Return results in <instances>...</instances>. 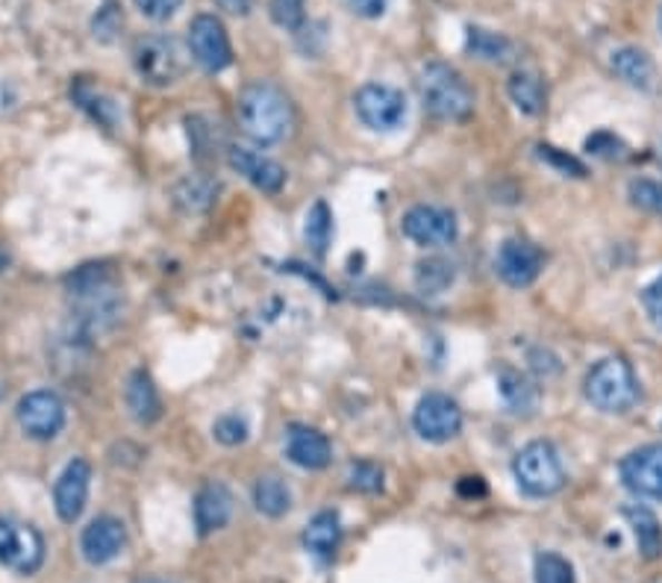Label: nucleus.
I'll return each mask as SVG.
<instances>
[{
    "instance_id": "obj_1",
    "label": "nucleus",
    "mask_w": 662,
    "mask_h": 583,
    "mask_svg": "<svg viewBox=\"0 0 662 583\" xmlns=\"http://www.w3.org/2000/svg\"><path fill=\"white\" fill-rule=\"evenodd\" d=\"M68 298H71V313L80 334L91 336L107 330L121 316V286L118 275L107 263H91V266L77 268L75 275H68Z\"/></svg>"
},
{
    "instance_id": "obj_2",
    "label": "nucleus",
    "mask_w": 662,
    "mask_h": 583,
    "mask_svg": "<svg viewBox=\"0 0 662 583\" xmlns=\"http://www.w3.org/2000/svg\"><path fill=\"white\" fill-rule=\"evenodd\" d=\"M236 112H239L241 134L263 148L283 142L295 127V109H292L289 95L268 80L245 86L239 92Z\"/></svg>"
},
{
    "instance_id": "obj_3",
    "label": "nucleus",
    "mask_w": 662,
    "mask_h": 583,
    "mask_svg": "<svg viewBox=\"0 0 662 583\" xmlns=\"http://www.w3.org/2000/svg\"><path fill=\"white\" fill-rule=\"evenodd\" d=\"M424 112L439 121H465L474 112V92L454 66L447 62H427L418 77Z\"/></svg>"
},
{
    "instance_id": "obj_4",
    "label": "nucleus",
    "mask_w": 662,
    "mask_h": 583,
    "mask_svg": "<svg viewBox=\"0 0 662 583\" xmlns=\"http://www.w3.org/2000/svg\"><path fill=\"white\" fill-rule=\"evenodd\" d=\"M583 392L595 409L621 416L639 404V377L624 357H604L589 368Z\"/></svg>"
},
{
    "instance_id": "obj_5",
    "label": "nucleus",
    "mask_w": 662,
    "mask_h": 583,
    "mask_svg": "<svg viewBox=\"0 0 662 583\" xmlns=\"http://www.w3.org/2000/svg\"><path fill=\"white\" fill-rule=\"evenodd\" d=\"M515 484L530 498H551L565 486V468L554 442L536 439L524 445L513 460Z\"/></svg>"
},
{
    "instance_id": "obj_6",
    "label": "nucleus",
    "mask_w": 662,
    "mask_h": 583,
    "mask_svg": "<svg viewBox=\"0 0 662 583\" xmlns=\"http://www.w3.org/2000/svg\"><path fill=\"white\" fill-rule=\"evenodd\" d=\"M132 62L145 83L171 86L186 75L189 53L182 50L175 36H148V39H139L132 50Z\"/></svg>"
},
{
    "instance_id": "obj_7",
    "label": "nucleus",
    "mask_w": 662,
    "mask_h": 583,
    "mask_svg": "<svg viewBox=\"0 0 662 583\" xmlns=\"http://www.w3.org/2000/svg\"><path fill=\"white\" fill-rule=\"evenodd\" d=\"M356 116L374 134H392L406 121V98L395 86L365 83L354 98Z\"/></svg>"
},
{
    "instance_id": "obj_8",
    "label": "nucleus",
    "mask_w": 662,
    "mask_h": 583,
    "mask_svg": "<svg viewBox=\"0 0 662 583\" xmlns=\"http://www.w3.org/2000/svg\"><path fill=\"white\" fill-rule=\"evenodd\" d=\"M413 427L422 439L433 442V445H442V442H451L463 431V409H460V404H456L451 395H445V392H427V395L415 404Z\"/></svg>"
},
{
    "instance_id": "obj_9",
    "label": "nucleus",
    "mask_w": 662,
    "mask_h": 583,
    "mask_svg": "<svg viewBox=\"0 0 662 583\" xmlns=\"http://www.w3.org/2000/svg\"><path fill=\"white\" fill-rule=\"evenodd\" d=\"M0 563L21 575H33L45 563V540L30 525H18L9 516H0Z\"/></svg>"
},
{
    "instance_id": "obj_10",
    "label": "nucleus",
    "mask_w": 662,
    "mask_h": 583,
    "mask_svg": "<svg viewBox=\"0 0 662 583\" xmlns=\"http://www.w3.org/2000/svg\"><path fill=\"white\" fill-rule=\"evenodd\" d=\"M18 425L30 439H53L66 427V401L50 389L30 392L18 401Z\"/></svg>"
},
{
    "instance_id": "obj_11",
    "label": "nucleus",
    "mask_w": 662,
    "mask_h": 583,
    "mask_svg": "<svg viewBox=\"0 0 662 583\" xmlns=\"http://www.w3.org/2000/svg\"><path fill=\"white\" fill-rule=\"evenodd\" d=\"M401 230L409 243L422 245V248H442V245L456 243L460 225L456 216L445 207H433V204H418L404 216Z\"/></svg>"
},
{
    "instance_id": "obj_12",
    "label": "nucleus",
    "mask_w": 662,
    "mask_h": 583,
    "mask_svg": "<svg viewBox=\"0 0 662 583\" xmlns=\"http://www.w3.org/2000/svg\"><path fill=\"white\" fill-rule=\"evenodd\" d=\"M189 53L204 71L218 75L233 62V48L227 30L216 16H198L189 24Z\"/></svg>"
},
{
    "instance_id": "obj_13",
    "label": "nucleus",
    "mask_w": 662,
    "mask_h": 583,
    "mask_svg": "<svg viewBox=\"0 0 662 583\" xmlns=\"http://www.w3.org/2000/svg\"><path fill=\"white\" fill-rule=\"evenodd\" d=\"M495 268L501 280L513 289H524V286L536 284L542 268H545V250L539 248L536 243L530 239H506L501 248H497Z\"/></svg>"
},
{
    "instance_id": "obj_14",
    "label": "nucleus",
    "mask_w": 662,
    "mask_h": 583,
    "mask_svg": "<svg viewBox=\"0 0 662 583\" xmlns=\"http://www.w3.org/2000/svg\"><path fill=\"white\" fill-rule=\"evenodd\" d=\"M621 481L639 498L662 501V442H651L642 448L630 451L621 460Z\"/></svg>"
},
{
    "instance_id": "obj_15",
    "label": "nucleus",
    "mask_w": 662,
    "mask_h": 583,
    "mask_svg": "<svg viewBox=\"0 0 662 583\" xmlns=\"http://www.w3.org/2000/svg\"><path fill=\"white\" fill-rule=\"evenodd\" d=\"M89 486H91V466L86 460H71L62 475H59L57 486H53V504H57L59 518L66 525H75L77 518L83 516L86 501H89Z\"/></svg>"
},
{
    "instance_id": "obj_16",
    "label": "nucleus",
    "mask_w": 662,
    "mask_h": 583,
    "mask_svg": "<svg viewBox=\"0 0 662 583\" xmlns=\"http://www.w3.org/2000/svg\"><path fill=\"white\" fill-rule=\"evenodd\" d=\"M127 545V527L116 516H98L89 522V527L80 536V551L83 560L91 566H107L125 551Z\"/></svg>"
},
{
    "instance_id": "obj_17",
    "label": "nucleus",
    "mask_w": 662,
    "mask_h": 583,
    "mask_svg": "<svg viewBox=\"0 0 662 583\" xmlns=\"http://www.w3.org/2000/svg\"><path fill=\"white\" fill-rule=\"evenodd\" d=\"M286 457L295 466L307 468V472H322L330 466L333 460V445L330 439L307 425H292L286 434Z\"/></svg>"
},
{
    "instance_id": "obj_18",
    "label": "nucleus",
    "mask_w": 662,
    "mask_h": 583,
    "mask_svg": "<svg viewBox=\"0 0 662 583\" xmlns=\"http://www.w3.org/2000/svg\"><path fill=\"white\" fill-rule=\"evenodd\" d=\"M233 516V495L224 484H216L209 481L198 490L195 495V525H198V534H216L221 531Z\"/></svg>"
},
{
    "instance_id": "obj_19",
    "label": "nucleus",
    "mask_w": 662,
    "mask_h": 583,
    "mask_svg": "<svg viewBox=\"0 0 662 583\" xmlns=\"http://www.w3.org/2000/svg\"><path fill=\"white\" fill-rule=\"evenodd\" d=\"M230 166L265 195H277L286 184V171H283L280 162H274L263 154H254V150L230 148Z\"/></svg>"
},
{
    "instance_id": "obj_20",
    "label": "nucleus",
    "mask_w": 662,
    "mask_h": 583,
    "mask_svg": "<svg viewBox=\"0 0 662 583\" xmlns=\"http://www.w3.org/2000/svg\"><path fill=\"white\" fill-rule=\"evenodd\" d=\"M497 389H501V398H504L506 409L513 416H533L539 409V401H542V389H539L536 381L510 366L497 372Z\"/></svg>"
},
{
    "instance_id": "obj_21",
    "label": "nucleus",
    "mask_w": 662,
    "mask_h": 583,
    "mask_svg": "<svg viewBox=\"0 0 662 583\" xmlns=\"http://www.w3.org/2000/svg\"><path fill=\"white\" fill-rule=\"evenodd\" d=\"M127 409H130V416L139 422V425H154L159 416H162V401H159V389L154 384V377L139 368V372H132L130 381H127V392H125Z\"/></svg>"
},
{
    "instance_id": "obj_22",
    "label": "nucleus",
    "mask_w": 662,
    "mask_h": 583,
    "mask_svg": "<svg viewBox=\"0 0 662 583\" xmlns=\"http://www.w3.org/2000/svg\"><path fill=\"white\" fill-rule=\"evenodd\" d=\"M465 48L472 57L492 62V66H510L515 59L513 39H506L504 33H495V30H486V27H468Z\"/></svg>"
},
{
    "instance_id": "obj_23",
    "label": "nucleus",
    "mask_w": 662,
    "mask_h": 583,
    "mask_svg": "<svg viewBox=\"0 0 662 583\" xmlns=\"http://www.w3.org/2000/svg\"><path fill=\"white\" fill-rule=\"evenodd\" d=\"M342 542V522L339 513H333V510H322L318 516L313 518L304 531V545L313 557L318 560H330L336 554Z\"/></svg>"
},
{
    "instance_id": "obj_24",
    "label": "nucleus",
    "mask_w": 662,
    "mask_h": 583,
    "mask_svg": "<svg viewBox=\"0 0 662 583\" xmlns=\"http://www.w3.org/2000/svg\"><path fill=\"white\" fill-rule=\"evenodd\" d=\"M186 127H189V142L195 159L198 162H216L221 148H227L221 125L213 121L209 116H189L186 118Z\"/></svg>"
},
{
    "instance_id": "obj_25",
    "label": "nucleus",
    "mask_w": 662,
    "mask_h": 583,
    "mask_svg": "<svg viewBox=\"0 0 662 583\" xmlns=\"http://www.w3.org/2000/svg\"><path fill=\"white\" fill-rule=\"evenodd\" d=\"M506 92H510V100H513L515 107L522 109L524 116L536 118L545 112V83H542V77L536 71H515L510 77V83H506Z\"/></svg>"
},
{
    "instance_id": "obj_26",
    "label": "nucleus",
    "mask_w": 662,
    "mask_h": 583,
    "mask_svg": "<svg viewBox=\"0 0 662 583\" xmlns=\"http://www.w3.org/2000/svg\"><path fill=\"white\" fill-rule=\"evenodd\" d=\"M613 71L624 80V83L636 86V89H651L654 86L656 68L654 59L648 57L645 50L639 48H621L613 53Z\"/></svg>"
},
{
    "instance_id": "obj_27",
    "label": "nucleus",
    "mask_w": 662,
    "mask_h": 583,
    "mask_svg": "<svg viewBox=\"0 0 662 583\" xmlns=\"http://www.w3.org/2000/svg\"><path fill=\"white\" fill-rule=\"evenodd\" d=\"M218 180L209 175H189L175 186V204L186 213H204L216 204Z\"/></svg>"
},
{
    "instance_id": "obj_28",
    "label": "nucleus",
    "mask_w": 662,
    "mask_h": 583,
    "mask_svg": "<svg viewBox=\"0 0 662 583\" xmlns=\"http://www.w3.org/2000/svg\"><path fill=\"white\" fill-rule=\"evenodd\" d=\"M624 518L633 527V536L639 542V551L645 560H656L662 554V525L660 518L651 513L642 504H633V507H624Z\"/></svg>"
},
{
    "instance_id": "obj_29",
    "label": "nucleus",
    "mask_w": 662,
    "mask_h": 583,
    "mask_svg": "<svg viewBox=\"0 0 662 583\" xmlns=\"http://www.w3.org/2000/svg\"><path fill=\"white\" fill-rule=\"evenodd\" d=\"M456 263L447 257H427L415 266V289L422 295H442L454 286Z\"/></svg>"
},
{
    "instance_id": "obj_30",
    "label": "nucleus",
    "mask_w": 662,
    "mask_h": 583,
    "mask_svg": "<svg viewBox=\"0 0 662 583\" xmlns=\"http://www.w3.org/2000/svg\"><path fill=\"white\" fill-rule=\"evenodd\" d=\"M71 98L80 103V107L89 112L98 125L103 127H116L118 125V103L116 98H109L107 92H100L98 86H91L89 80H77L71 86Z\"/></svg>"
},
{
    "instance_id": "obj_31",
    "label": "nucleus",
    "mask_w": 662,
    "mask_h": 583,
    "mask_svg": "<svg viewBox=\"0 0 662 583\" xmlns=\"http://www.w3.org/2000/svg\"><path fill=\"white\" fill-rule=\"evenodd\" d=\"M254 504L263 516L280 518L292 510V492L277 475H265L254 484Z\"/></svg>"
},
{
    "instance_id": "obj_32",
    "label": "nucleus",
    "mask_w": 662,
    "mask_h": 583,
    "mask_svg": "<svg viewBox=\"0 0 662 583\" xmlns=\"http://www.w3.org/2000/svg\"><path fill=\"white\" fill-rule=\"evenodd\" d=\"M304 239H307L309 250L315 257H324L327 248H330L333 239V213L324 200H315L309 207L307 218H304Z\"/></svg>"
},
{
    "instance_id": "obj_33",
    "label": "nucleus",
    "mask_w": 662,
    "mask_h": 583,
    "mask_svg": "<svg viewBox=\"0 0 662 583\" xmlns=\"http://www.w3.org/2000/svg\"><path fill=\"white\" fill-rule=\"evenodd\" d=\"M348 486L354 492H363V495H377L383 492V468L372 460H356L348 466V475H345Z\"/></svg>"
},
{
    "instance_id": "obj_34",
    "label": "nucleus",
    "mask_w": 662,
    "mask_h": 583,
    "mask_svg": "<svg viewBox=\"0 0 662 583\" xmlns=\"http://www.w3.org/2000/svg\"><path fill=\"white\" fill-rule=\"evenodd\" d=\"M533 577H536V583H574V566L554 551H545L536 557Z\"/></svg>"
},
{
    "instance_id": "obj_35",
    "label": "nucleus",
    "mask_w": 662,
    "mask_h": 583,
    "mask_svg": "<svg viewBox=\"0 0 662 583\" xmlns=\"http://www.w3.org/2000/svg\"><path fill=\"white\" fill-rule=\"evenodd\" d=\"M630 204L639 209H645L651 216H662V184L660 180H648V177H636L628 186Z\"/></svg>"
},
{
    "instance_id": "obj_36",
    "label": "nucleus",
    "mask_w": 662,
    "mask_h": 583,
    "mask_svg": "<svg viewBox=\"0 0 662 583\" xmlns=\"http://www.w3.org/2000/svg\"><path fill=\"white\" fill-rule=\"evenodd\" d=\"M274 24L298 33L307 24V0H271Z\"/></svg>"
},
{
    "instance_id": "obj_37",
    "label": "nucleus",
    "mask_w": 662,
    "mask_h": 583,
    "mask_svg": "<svg viewBox=\"0 0 662 583\" xmlns=\"http://www.w3.org/2000/svg\"><path fill=\"white\" fill-rule=\"evenodd\" d=\"M586 150L592 154V157L610 159V162H621V159L630 157L628 145L621 142L615 134H610V130H597V134L589 136Z\"/></svg>"
},
{
    "instance_id": "obj_38",
    "label": "nucleus",
    "mask_w": 662,
    "mask_h": 583,
    "mask_svg": "<svg viewBox=\"0 0 662 583\" xmlns=\"http://www.w3.org/2000/svg\"><path fill=\"white\" fill-rule=\"evenodd\" d=\"M539 159H545L547 166H554L560 175L565 177H586V166L580 162L577 157H572L569 150H560L554 148V145H539Z\"/></svg>"
},
{
    "instance_id": "obj_39",
    "label": "nucleus",
    "mask_w": 662,
    "mask_h": 583,
    "mask_svg": "<svg viewBox=\"0 0 662 583\" xmlns=\"http://www.w3.org/2000/svg\"><path fill=\"white\" fill-rule=\"evenodd\" d=\"M213 434H216V439L221 442V445H230L233 448V445H241V442L248 439L250 427L239 413H227V416H221L216 425H213Z\"/></svg>"
},
{
    "instance_id": "obj_40",
    "label": "nucleus",
    "mask_w": 662,
    "mask_h": 583,
    "mask_svg": "<svg viewBox=\"0 0 662 583\" xmlns=\"http://www.w3.org/2000/svg\"><path fill=\"white\" fill-rule=\"evenodd\" d=\"M180 7L182 0H136V9L150 21H168Z\"/></svg>"
},
{
    "instance_id": "obj_41",
    "label": "nucleus",
    "mask_w": 662,
    "mask_h": 583,
    "mask_svg": "<svg viewBox=\"0 0 662 583\" xmlns=\"http://www.w3.org/2000/svg\"><path fill=\"white\" fill-rule=\"evenodd\" d=\"M642 307H645L651 325L656 330H662V275L656 277L654 284L645 286V292H642Z\"/></svg>"
},
{
    "instance_id": "obj_42",
    "label": "nucleus",
    "mask_w": 662,
    "mask_h": 583,
    "mask_svg": "<svg viewBox=\"0 0 662 583\" xmlns=\"http://www.w3.org/2000/svg\"><path fill=\"white\" fill-rule=\"evenodd\" d=\"M118 27H121V16H118V9L112 0H107V7L100 9L98 18H95V36L109 42L112 36L118 33Z\"/></svg>"
},
{
    "instance_id": "obj_43",
    "label": "nucleus",
    "mask_w": 662,
    "mask_h": 583,
    "mask_svg": "<svg viewBox=\"0 0 662 583\" xmlns=\"http://www.w3.org/2000/svg\"><path fill=\"white\" fill-rule=\"evenodd\" d=\"M530 366H533V372H539V375H556V372H560V359L554 357V354H551V350H533V354H530Z\"/></svg>"
},
{
    "instance_id": "obj_44",
    "label": "nucleus",
    "mask_w": 662,
    "mask_h": 583,
    "mask_svg": "<svg viewBox=\"0 0 662 583\" xmlns=\"http://www.w3.org/2000/svg\"><path fill=\"white\" fill-rule=\"evenodd\" d=\"M345 3L359 18H381L386 12V0H345Z\"/></svg>"
},
{
    "instance_id": "obj_45",
    "label": "nucleus",
    "mask_w": 662,
    "mask_h": 583,
    "mask_svg": "<svg viewBox=\"0 0 662 583\" xmlns=\"http://www.w3.org/2000/svg\"><path fill=\"white\" fill-rule=\"evenodd\" d=\"M456 492H460L463 498H483V495H486V484H483V477H463V481L456 484Z\"/></svg>"
},
{
    "instance_id": "obj_46",
    "label": "nucleus",
    "mask_w": 662,
    "mask_h": 583,
    "mask_svg": "<svg viewBox=\"0 0 662 583\" xmlns=\"http://www.w3.org/2000/svg\"><path fill=\"white\" fill-rule=\"evenodd\" d=\"M216 3L224 12H230V16H248L250 9H254V0H216Z\"/></svg>"
},
{
    "instance_id": "obj_47",
    "label": "nucleus",
    "mask_w": 662,
    "mask_h": 583,
    "mask_svg": "<svg viewBox=\"0 0 662 583\" xmlns=\"http://www.w3.org/2000/svg\"><path fill=\"white\" fill-rule=\"evenodd\" d=\"M660 30H662V12H660Z\"/></svg>"
},
{
    "instance_id": "obj_48",
    "label": "nucleus",
    "mask_w": 662,
    "mask_h": 583,
    "mask_svg": "<svg viewBox=\"0 0 662 583\" xmlns=\"http://www.w3.org/2000/svg\"><path fill=\"white\" fill-rule=\"evenodd\" d=\"M150 583H159V581H150Z\"/></svg>"
}]
</instances>
